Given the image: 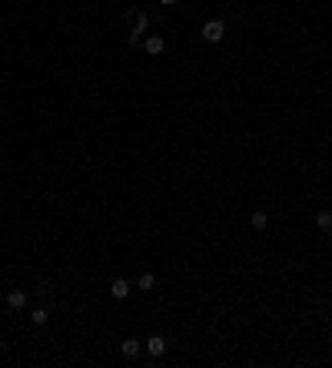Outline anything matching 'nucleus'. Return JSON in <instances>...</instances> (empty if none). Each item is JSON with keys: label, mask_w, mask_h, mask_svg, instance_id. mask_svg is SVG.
<instances>
[{"label": "nucleus", "mask_w": 332, "mask_h": 368, "mask_svg": "<svg viewBox=\"0 0 332 368\" xmlns=\"http://www.w3.org/2000/svg\"><path fill=\"white\" fill-rule=\"evenodd\" d=\"M223 37H226V24H223V20H206V24H203V40L220 44Z\"/></svg>", "instance_id": "1"}, {"label": "nucleus", "mask_w": 332, "mask_h": 368, "mask_svg": "<svg viewBox=\"0 0 332 368\" xmlns=\"http://www.w3.org/2000/svg\"><path fill=\"white\" fill-rule=\"evenodd\" d=\"M130 17H133V30H130V44H136V40H140V33H143V30H146V24H150V17H146L143 10H133Z\"/></svg>", "instance_id": "2"}, {"label": "nucleus", "mask_w": 332, "mask_h": 368, "mask_svg": "<svg viewBox=\"0 0 332 368\" xmlns=\"http://www.w3.org/2000/svg\"><path fill=\"white\" fill-rule=\"evenodd\" d=\"M146 352L160 358V355L166 352V338H163V335H150V342H146Z\"/></svg>", "instance_id": "3"}, {"label": "nucleus", "mask_w": 332, "mask_h": 368, "mask_svg": "<svg viewBox=\"0 0 332 368\" xmlns=\"http://www.w3.org/2000/svg\"><path fill=\"white\" fill-rule=\"evenodd\" d=\"M143 50L150 53V56H160V53L166 50V40H163V37H150V40L143 44Z\"/></svg>", "instance_id": "4"}, {"label": "nucleus", "mask_w": 332, "mask_h": 368, "mask_svg": "<svg viewBox=\"0 0 332 368\" xmlns=\"http://www.w3.org/2000/svg\"><path fill=\"white\" fill-rule=\"evenodd\" d=\"M7 305H10V309H17V312H20V309L27 305V292H20V289L7 292Z\"/></svg>", "instance_id": "5"}, {"label": "nucleus", "mask_w": 332, "mask_h": 368, "mask_svg": "<svg viewBox=\"0 0 332 368\" xmlns=\"http://www.w3.org/2000/svg\"><path fill=\"white\" fill-rule=\"evenodd\" d=\"M110 292H113V299H126V295H130V282L126 279H113Z\"/></svg>", "instance_id": "6"}, {"label": "nucleus", "mask_w": 332, "mask_h": 368, "mask_svg": "<svg viewBox=\"0 0 332 368\" xmlns=\"http://www.w3.org/2000/svg\"><path fill=\"white\" fill-rule=\"evenodd\" d=\"M120 352H123L126 358H133V355L140 352V342H136V338H123V345H120Z\"/></svg>", "instance_id": "7"}, {"label": "nucleus", "mask_w": 332, "mask_h": 368, "mask_svg": "<svg viewBox=\"0 0 332 368\" xmlns=\"http://www.w3.org/2000/svg\"><path fill=\"white\" fill-rule=\"evenodd\" d=\"M249 222H252V229H259V232H263L266 226H269V216H266V212H252V219H249Z\"/></svg>", "instance_id": "8"}, {"label": "nucleus", "mask_w": 332, "mask_h": 368, "mask_svg": "<svg viewBox=\"0 0 332 368\" xmlns=\"http://www.w3.org/2000/svg\"><path fill=\"white\" fill-rule=\"evenodd\" d=\"M316 226H319L322 232H329L332 229V212H319V216H316Z\"/></svg>", "instance_id": "9"}, {"label": "nucleus", "mask_w": 332, "mask_h": 368, "mask_svg": "<svg viewBox=\"0 0 332 368\" xmlns=\"http://www.w3.org/2000/svg\"><path fill=\"white\" fill-rule=\"evenodd\" d=\"M153 282H157V279H153L150 272H143V275H140V289H153Z\"/></svg>", "instance_id": "10"}, {"label": "nucleus", "mask_w": 332, "mask_h": 368, "mask_svg": "<svg viewBox=\"0 0 332 368\" xmlns=\"http://www.w3.org/2000/svg\"><path fill=\"white\" fill-rule=\"evenodd\" d=\"M33 325H47V312L44 309H33Z\"/></svg>", "instance_id": "11"}, {"label": "nucleus", "mask_w": 332, "mask_h": 368, "mask_svg": "<svg viewBox=\"0 0 332 368\" xmlns=\"http://www.w3.org/2000/svg\"><path fill=\"white\" fill-rule=\"evenodd\" d=\"M160 4H166V7H173V4H176V0H160Z\"/></svg>", "instance_id": "12"}]
</instances>
